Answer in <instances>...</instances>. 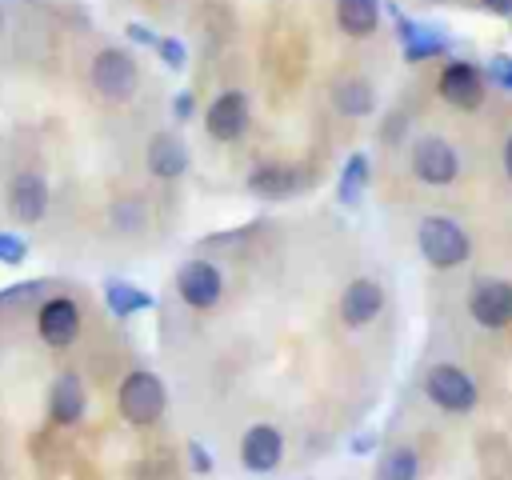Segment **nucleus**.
Returning <instances> with one entry per match:
<instances>
[{
    "label": "nucleus",
    "mask_w": 512,
    "mask_h": 480,
    "mask_svg": "<svg viewBox=\"0 0 512 480\" xmlns=\"http://www.w3.org/2000/svg\"><path fill=\"white\" fill-rule=\"evenodd\" d=\"M424 396L444 412H472L476 408V384L456 364H432L424 376Z\"/></svg>",
    "instance_id": "39448f33"
},
{
    "label": "nucleus",
    "mask_w": 512,
    "mask_h": 480,
    "mask_svg": "<svg viewBox=\"0 0 512 480\" xmlns=\"http://www.w3.org/2000/svg\"><path fill=\"white\" fill-rule=\"evenodd\" d=\"M380 308H384V292H380V284L368 280V276L352 280V284L340 292V320H344L348 328L372 324V320L380 316Z\"/></svg>",
    "instance_id": "4468645a"
},
{
    "label": "nucleus",
    "mask_w": 512,
    "mask_h": 480,
    "mask_svg": "<svg viewBox=\"0 0 512 480\" xmlns=\"http://www.w3.org/2000/svg\"><path fill=\"white\" fill-rule=\"evenodd\" d=\"M124 36H128L132 44H144V48H152V44H156V32H152L148 24H124Z\"/></svg>",
    "instance_id": "c85d7f7f"
},
{
    "label": "nucleus",
    "mask_w": 512,
    "mask_h": 480,
    "mask_svg": "<svg viewBox=\"0 0 512 480\" xmlns=\"http://www.w3.org/2000/svg\"><path fill=\"white\" fill-rule=\"evenodd\" d=\"M152 52H156V56L164 60V68H172V72H184V64H188V48H184V40H176V36H156Z\"/></svg>",
    "instance_id": "b1692460"
},
{
    "label": "nucleus",
    "mask_w": 512,
    "mask_h": 480,
    "mask_svg": "<svg viewBox=\"0 0 512 480\" xmlns=\"http://www.w3.org/2000/svg\"><path fill=\"white\" fill-rule=\"evenodd\" d=\"M300 188V172L288 164H260L248 172V192L260 200H284Z\"/></svg>",
    "instance_id": "f3484780"
},
{
    "label": "nucleus",
    "mask_w": 512,
    "mask_h": 480,
    "mask_svg": "<svg viewBox=\"0 0 512 480\" xmlns=\"http://www.w3.org/2000/svg\"><path fill=\"white\" fill-rule=\"evenodd\" d=\"M176 292L188 308H212L220 296H224V276L212 260H184L176 268Z\"/></svg>",
    "instance_id": "423d86ee"
},
{
    "label": "nucleus",
    "mask_w": 512,
    "mask_h": 480,
    "mask_svg": "<svg viewBox=\"0 0 512 480\" xmlns=\"http://www.w3.org/2000/svg\"><path fill=\"white\" fill-rule=\"evenodd\" d=\"M28 260V240L20 232H0V264L4 268H20Z\"/></svg>",
    "instance_id": "393cba45"
},
{
    "label": "nucleus",
    "mask_w": 512,
    "mask_h": 480,
    "mask_svg": "<svg viewBox=\"0 0 512 480\" xmlns=\"http://www.w3.org/2000/svg\"><path fill=\"white\" fill-rule=\"evenodd\" d=\"M504 172H508V180H512V136L504 140Z\"/></svg>",
    "instance_id": "2f4dec72"
},
{
    "label": "nucleus",
    "mask_w": 512,
    "mask_h": 480,
    "mask_svg": "<svg viewBox=\"0 0 512 480\" xmlns=\"http://www.w3.org/2000/svg\"><path fill=\"white\" fill-rule=\"evenodd\" d=\"M116 408H120V416H124L128 424L148 428V424H156V420L164 416V408H168V388H164V380H160L156 372L136 368V372H128V376L120 380V388H116Z\"/></svg>",
    "instance_id": "f257e3e1"
},
{
    "label": "nucleus",
    "mask_w": 512,
    "mask_h": 480,
    "mask_svg": "<svg viewBox=\"0 0 512 480\" xmlns=\"http://www.w3.org/2000/svg\"><path fill=\"white\" fill-rule=\"evenodd\" d=\"M484 80H496L504 92H512V56L508 52H496L488 60V68H484Z\"/></svg>",
    "instance_id": "a878e982"
},
{
    "label": "nucleus",
    "mask_w": 512,
    "mask_h": 480,
    "mask_svg": "<svg viewBox=\"0 0 512 480\" xmlns=\"http://www.w3.org/2000/svg\"><path fill=\"white\" fill-rule=\"evenodd\" d=\"M280 460H284V436H280V428L276 424H252L244 432V440H240V464L248 472H256V476H264V472H276Z\"/></svg>",
    "instance_id": "9d476101"
},
{
    "label": "nucleus",
    "mask_w": 512,
    "mask_h": 480,
    "mask_svg": "<svg viewBox=\"0 0 512 480\" xmlns=\"http://www.w3.org/2000/svg\"><path fill=\"white\" fill-rule=\"evenodd\" d=\"M368 156L364 152H352L348 160H344V168H340V180H336V200H340V208H356L360 200H364V188H368Z\"/></svg>",
    "instance_id": "412c9836"
},
{
    "label": "nucleus",
    "mask_w": 512,
    "mask_h": 480,
    "mask_svg": "<svg viewBox=\"0 0 512 480\" xmlns=\"http://www.w3.org/2000/svg\"><path fill=\"white\" fill-rule=\"evenodd\" d=\"M84 412H88L84 380L76 372H56V380L48 384V420L60 428H72L84 420Z\"/></svg>",
    "instance_id": "f8f14e48"
},
{
    "label": "nucleus",
    "mask_w": 512,
    "mask_h": 480,
    "mask_svg": "<svg viewBox=\"0 0 512 480\" xmlns=\"http://www.w3.org/2000/svg\"><path fill=\"white\" fill-rule=\"evenodd\" d=\"M144 220H148V212H144L140 200H116L112 204V228L116 232H140Z\"/></svg>",
    "instance_id": "5701e85b"
},
{
    "label": "nucleus",
    "mask_w": 512,
    "mask_h": 480,
    "mask_svg": "<svg viewBox=\"0 0 512 480\" xmlns=\"http://www.w3.org/2000/svg\"><path fill=\"white\" fill-rule=\"evenodd\" d=\"M416 244H420L424 260L432 268H456V264H464L472 256L468 232L448 216H424L420 228H416Z\"/></svg>",
    "instance_id": "7ed1b4c3"
},
{
    "label": "nucleus",
    "mask_w": 512,
    "mask_h": 480,
    "mask_svg": "<svg viewBox=\"0 0 512 480\" xmlns=\"http://www.w3.org/2000/svg\"><path fill=\"white\" fill-rule=\"evenodd\" d=\"M188 468L196 472V476H208L212 468H216V460H212V452L200 444V440H188Z\"/></svg>",
    "instance_id": "bb28decb"
},
{
    "label": "nucleus",
    "mask_w": 512,
    "mask_h": 480,
    "mask_svg": "<svg viewBox=\"0 0 512 480\" xmlns=\"http://www.w3.org/2000/svg\"><path fill=\"white\" fill-rule=\"evenodd\" d=\"M192 112H196V96H192L188 88H180V92L172 96V116H176V120H192Z\"/></svg>",
    "instance_id": "cd10ccee"
},
{
    "label": "nucleus",
    "mask_w": 512,
    "mask_h": 480,
    "mask_svg": "<svg viewBox=\"0 0 512 480\" xmlns=\"http://www.w3.org/2000/svg\"><path fill=\"white\" fill-rule=\"evenodd\" d=\"M332 108L340 116H372L376 112V92L360 76H344L332 84Z\"/></svg>",
    "instance_id": "a211bd4d"
},
{
    "label": "nucleus",
    "mask_w": 512,
    "mask_h": 480,
    "mask_svg": "<svg viewBox=\"0 0 512 480\" xmlns=\"http://www.w3.org/2000/svg\"><path fill=\"white\" fill-rule=\"evenodd\" d=\"M440 96L452 104V108H464V112H472V108H480L484 104V72L476 68V64H468V60H456V64H448L444 72H440Z\"/></svg>",
    "instance_id": "ddd939ff"
},
{
    "label": "nucleus",
    "mask_w": 512,
    "mask_h": 480,
    "mask_svg": "<svg viewBox=\"0 0 512 480\" xmlns=\"http://www.w3.org/2000/svg\"><path fill=\"white\" fill-rule=\"evenodd\" d=\"M336 24L344 36H372L380 24V0H336Z\"/></svg>",
    "instance_id": "aec40b11"
},
{
    "label": "nucleus",
    "mask_w": 512,
    "mask_h": 480,
    "mask_svg": "<svg viewBox=\"0 0 512 480\" xmlns=\"http://www.w3.org/2000/svg\"><path fill=\"white\" fill-rule=\"evenodd\" d=\"M104 304H108L112 316L128 320V316H136V312H148L156 300H152V292L140 288V284H128V280H104Z\"/></svg>",
    "instance_id": "6ab92c4d"
},
{
    "label": "nucleus",
    "mask_w": 512,
    "mask_h": 480,
    "mask_svg": "<svg viewBox=\"0 0 512 480\" xmlns=\"http://www.w3.org/2000/svg\"><path fill=\"white\" fill-rule=\"evenodd\" d=\"M488 12H496V16H512V0H480Z\"/></svg>",
    "instance_id": "c756f323"
},
{
    "label": "nucleus",
    "mask_w": 512,
    "mask_h": 480,
    "mask_svg": "<svg viewBox=\"0 0 512 480\" xmlns=\"http://www.w3.org/2000/svg\"><path fill=\"white\" fill-rule=\"evenodd\" d=\"M400 132H404V116H392V124H388V128H380V136H384V140H396Z\"/></svg>",
    "instance_id": "7c9ffc66"
},
{
    "label": "nucleus",
    "mask_w": 512,
    "mask_h": 480,
    "mask_svg": "<svg viewBox=\"0 0 512 480\" xmlns=\"http://www.w3.org/2000/svg\"><path fill=\"white\" fill-rule=\"evenodd\" d=\"M4 204H8V216H12L16 224H36V220H44V212H48V184H44V176L32 172V168L16 172V176L8 180Z\"/></svg>",
    "instance_id": "1a4fd4ad"
},
{
    "label": "nucleus",
    "mask_w": 512,
    "mask_h": 480,
    "mask_svg": "<svg viewBox=\"0 0 512 480\" xmlns=\"http://www.w3.org/2000/svg\"><path fill=\"white\" fill-rule=\"evenodd\" d=\"M416 476H420V456H416V448H408V444L388 448V452L380 456L376 472H372V480H416Z\"/></svg>",
    "instance_id": "4be33fe9"
},
{
    "label": "nucleus",
    "mask_w": 512,
    "mask_h": 480,
    "mask_svg": "<svg viewBox=\"0 0 512 480\" xmlns=\"http://www.w3.org/2000/svg\"><path fill=\"white\" fill-rule=\"evenodd\" d=\"M412 176L428 188H444L460 176V156L456 144L444 136H420L412 144Z\"/></svg>",
    "instance_id": "20e7f679"
},
{
    "label": "nucleus",
    "mask_w": 512,
    "mask_h": 480,
    "mask_svg": "<svg viewBox=\"0 0 512 480\" xmlns=\"http://www.w3.org/2000/svg\"><path fill=\"white\" fill-rule=\"evenodd\" d=\"M388 12L396 16V32H400V44H404V60L408 64H420V60H432L448 48V36L428 28V24H412L396 4H388Z\"/></svg>",
    "instance_id": "2eb2a0df"
},
{
    "label": "nucleus",
    "mask_w": 512,
    "mask_h": 480,
    "mask_svg": "<svg viewBox=\"0 0 512 480\" xmlns=\"http://www.w3.org/2000/svg\"><path fill=\"white\" fill-rule=\"evenodd\" d=\"M144 160H148V172H152L156 180H180V176L188 172V144H184L176 132H156V136L148 140Z\"/></svg>",
    "instance_id": "dca6fc26"
},
{
    "label": "nucleus",
    "mask_w": 512,
    "mask_h": 480,
    "mask_svg": "<svg viewBox=\"0 0 512 480\" xmlns=\"http://www.w3.org/2000/svg\"><path fill=\"white\" fill-rule=\"evenodd\" d=\"M36 332L48 348H68L80 336V304L72 296H48L36 308Z\"/></svg>",
    "instance_id": "0eeeda50"
},
{
    "label": "nucleus",
    "mask_w": 512,
    "mask_h": 480,
    "mask_svg": "<svg viewBox=\"0 0 512 480\" xmlns=\"http://www.w3.org/2000/svg\"><path fill=\"white\" fill-rule=\"evenodd\" d=\"M248 120H252L248 96L236 92V88H228V92H220V96L208 104V112H204V132H208L212 140L228 144V140H240V136L248 132Z\"/></svg>",
    "instance_id": "6e6552de"
},
{
    "label": "nucleus",
    "mask_w": 512,
    "mask_h": 480,
    "mask_svg": "<svg viewBox=\"0 0 512 480\" xmlns=\"http://www.w3.org/2000/svg\"><path fill=\"white\" fill-rule=\"evenodd\" d=\"M88 80L96 96H104L108 104H124L140 88V64L128 48H100L88 64Z\"/></svg>",
    "instance_id": "f03ea898"
},
{
    "label": "nucleus",
    "mask_w": 512,
    "mask_h": 480,
    "mask_svg": "<svg viewBox=\"0 0 512 480\" xmlns=\"http://www.w3.org/2000/svg\"><path fill=\"white\" fill-rule=\"evenodd\" d=\"M468 316L480 328H504L512 324V284L508 280H480L468 296Z\"/></svg>",
    "instance_id": "9b49d317"
}]
</instances>
